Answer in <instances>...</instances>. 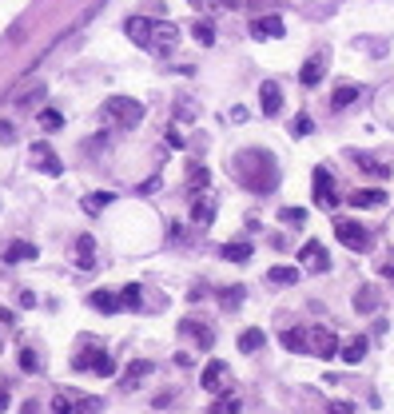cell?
<instances>
[{
    "mask_svg": "<svg viewBox=\"0 0 394 414\" xmlns=\"http://www.w3.org/2000/svg\"><path fill=\"white\" fill-rule=\"evenodd\" d=\"M187 187H192V195L207 192V187H212V172H207L203 163H192V168H187Z\"/></svg>",
    "mask_w": 394,
    "mask_h": 414,
    "instance_id": "cell-21",
    "label": "cell"
},
{
    "mask_svg": "<svg viewBox=\"0 0 394 414\" xmlns=\"http://www.w3.org/2000/svg\"><path fill=\"white\" fill-rule=\"evenodd\" d=\"M168 143H172V148H183V136H180V128H168Z\"/></svg>",
    "mask_w": 394,
    "mask_h": 414,
    "instance_id": "cell-44",
    "label": "cell"
},
{
    "mask_svg": "<svg viewBox=\"0 0 394 414\" xmlns=\"http://www.w3.org/2000/svg\"><path fill=\"white\" fill-rule=\"evenodd\" d=\"M108 203H111V195H108V192L84 195V212H92V215H96V212H104V207H108Z\"/></svg>",
    "mask_w": 394,
    "mask_h": 414,
    "instance_id": "cell-33",
    "label": "cell"
},
{
    "mask_svg": "<svg viewBox=\"0 0 394 414\" xmlns=\"http://www.w3.org/2000/svg\"><path fill=\"white\" fill-rule=\"evenodd\" d=\"M283 32H287L283 16H255L251 21V36L255 40H275V36H283Z\"/></svg>",
    "mask_w": 394,
    "mask_h": 414,
    "instance_id": "cell-10",
    "label": "cell"
},
{
    "mask_svg": "<svg viewBox=\"0 0 394 414\" xmlns=\"http://www.w3.org/2000/svg\"><path fill=\"white\" fill-rule=\"evenodd\" d=\"M259 104H263V111H267V116H279V111H283V92H279V84H275V80H263Z\"/></svg>",
    "mask_w": 394,
    "mask_h": 414,
    "instance_id": "cell-15",
    "label": "cell"
},
{
    "mask_svg": "<svg viewBox=\"0 0 394 414\" xmlns=\"http://www.w3.org/2000/svg\"><path fill=\"white\" fill-rule=\"evenodd\" d=\"M351 160H354V168H363L366 175H386V163H378L374 156H366V152H354Z\"/></svg>",
    "mask_w": 394,
    "mask_h": 414,
    "instance_id": "cell-29",
    "label": "cell"
},
{
    "mask_svg": "<svg viewBox=\"0 0 394 414\" xmlns=\"http://www.w3.org/2000/svg\"><path fill=\"white\" fill-rule=\"evenodd\" d=\"M40 128L44 131H56V128H64V116L56 108H40Z\"/></svg>",
    "mask_w": 394,
    "mask_h": 414,
    "instance_id": "cell-32",
    "label": "cell"
},
{
    "mask_svg": "<svg viewBox=\"0 0 394 414\" xmlns=\"http://www.w3.org/2000/svg\"><path fill=\"white\" fill-rule=\"evenodd\" d=\"M120 303L128 307V311H143V287L140 283H128L120 291Z\"/></svg>",
    "mask_w": 394,
    "mask_h": 414,
    "instance_id": "cell-28",
    "label": "cell"
},
{
    "mask_svg": "<svg viewBox=\"0 0 394 414\" xmlns=\"http://www.w3.org/2000/svg\"><path fill=\"white\" fill-rule=\"evenodd\" d=\"M339 354H343L346 366H351V363H363V359H366V339H363V334H359V339H351L346 347H339Z\"/></svg>",
    "mask_w": 394,
    "mask_h": 414,
    "instance_id": "cell-25",
    "label": "cell"
},
{
    "mask_svg": "<svg viewBox=\"0 0 394 414\" xmlns=\"http://www.w3.org/2000/svg\"><path fill=\"white\" fill-rule=\"evenodd\" d=\"M76 263H80L84 271L96 263V239H92V235H80V239H76Z\"/></svg>",
    "mask_w": 394,
    "mask_h": 414,
    "instance_id": "cell-24",
    "label": "cell"
},
{
    "mask_svg": "<svg viewBox=\"0 0 394 414\" xmlns=\"http://www.w3.org/2000/svg\"><path fill=\"white\" fill-rule=\"evenodd\" d=\"M9 410V391H4V386H0V414Z\"/></svg>",
    "mask_w": 394,
    "mask_h": 414,
    "instance_id": "cell-46",
    "label": "cell"
},
{
    "mask_svg": "<svg viewBox=\"0 0 394 414\" xmlns=\"http://www.w3.org/2000/svg\"><path fill=\"white\" fill-rule=\"evenodd\" d=\"M212 219H215V195L212 192H195L192 195V223L207 227Z\"/></svg>",
    "mask_w": 394,
    "mask_h": 414,
    "instance_id": "cell-11",
    "label": "cell"
},
{
    "mask_svg": "<svg viewBox=\"0 0 394 414\" xmlns=\"http://www.w3.org/2000/svg\"><path fill=\"white\" fill-rule=\"evenodd\" d=\"M334 235H339V243H343V247H351V251H371L374 243H371V231H366L363 223H354V219H343V215H339V219H334Z\"/></svg>",
    "mask_w": 394,
    "mask_h": 414,
    "instance_id": "cell-5",
    "label": "cell"
},
{
    "mask_svg": "<svg viewBox=\"0 0 394 414\" xmlns=\"http://www.w3.org/2000/svg\"><path fill=\"white\" fill-rule=\"evenodd\" d=\"M28 163L36 168V172H44V175H60L64 172V163H60V156L52 152V143H32L28 148Z\"/></svg>",
    "mask_w": 394,
    "mask_h": 414,
    "instance_id": "cell-6",
    "label": "cell"
},
{
    "mask_svg": "<svg viewBox=\"0 0 394 414\" xmlns=\"http://www.w3.org/2000/svg\"><path fill=\"white\" fill-rule=\"evenodd\" d=\"M283 351L311 354V331H307V327H291V331H283Z\"/></svg>",
    "mask_w": 394,
    "mask_h": 414,
    "instance_id": "cell-14",
    "label": "cell"
},
{
    "mask_svg": "<svg viewBox=\"0 0 394 414\" xmlns=\"http://www.w3.org/2000/svg\"><path fill=\"white\" fill-rule=\"evenodd\" d=\"M36 259V243H9V251H4V263H28Z\"/></svg>",
    "mask_w": 394,
    "mask_h": 414,
    "instance_id": "cell-23",
    "label": "cell"
},
{
    "mask_svg": "<svg viewBox=\"0 0 394 414\" xmlns=\"http://www.w3.org/2000/svg\"><path fill=\"white\" fill-rule=\"evenodd\" d=\"M359 100V88H354V84H339V88H334V96H331V108H351V104Z\"/></svg>",
    "mask_w": 394,
    "mask_h": 414,
    "instance_id": "cell-26",
    "label": "cell"
},
{
    "mask_svg": "<svg viewBox=\"0 0 394 414\" xmlns=\"http://www.w3.org/2000/svg\"><path fill=\"white\" fill-rule=\"evenodd\" d=\"M267 279H271V283H279V287H291V283H299V267H291V263H279V267H271V271H267Z\"/></svg>",
    "mask_w": 394,
    "mask_h": 414,
    "instance_id": "cell-27",
    "label": "cell"
},
{
    "mask_svg": "<svg viewBox=\"0 0 394 414\" xmlns=\"http://www.w3.org/2000/svg\"><path fill=\"white\" fill-rule=\"evenodd\" d=\"M88 303L92 307H96V311H100V315H116V311H120V295H111V291H92L88 295Z\"/></svg>",
    "mask_w": 394,
    "mask_h": 414,
    "instance_id": "cell-19",
    "label": "cell"
},
{
    "mask_svg": "<svg viewBox=\"0 0 394 414\" xmlns=\"http://www.w3.org/2000/svg\"><path fill=\"white\" fill-rule=\"evenodd\" d=\"M104 120H108L111 128H136V124L143 120V104L128 100V96H111V100L104 104Z\"/></svg>",
    "mask_w": 394,
    "mask_h": 414,
    "instance_id": "cell-3",
    "label": "cell"
},
{
    "mask_svg": "<svg viewBox=\"0 0 394 414\" xmlns=\"http://www.w3.org/2000/svg\"><path fill=\"white\" fill-rule=\"evenodd\" d=\"M52 414H100V403L80 391H56L52 394Z\"/></svg>",
    "mask_w": 394,
    "mask_h": 414,
    "instance_id": "cell-4",
    "label": "cell"
},
{
    "mask_svg": "<svg viewBox=\"0 0 394 414\" xmlns=\"http://www.w3.org/2000/svg\"><path fill=\"white\" fill-rule=\"evenodd\" d=\"M243 295H247V291H243V287H227V291H223V299H227V307H231V311H235V307L243 303Z\"/></svg>",
    "mask_w": 394,
    "mask_h": 414,
    "instance_id": "cell-38",
    "label": "cell"
},
{
    "mask_svg": "<svg viewBox=\"0 0 394 414\" xmlns=\"http://www.w3.org/2000/svg\"><path fill=\"white\" fill-rule=\"evenodd\" d=\"M21 366L28 374H36V371H40V354L32 351V347H21Z\"/></svg>",
    "mask_w": 394,
    "mask_h": 414,
    "instance_id": "cell-34",
    "label": "cell"
},
{
    "mask_svg": "<svg viewBox=\"0 0 394 414\" xmlns=\"http://www.w3.org/2000/svg\"><path fill=\"white\" fill-rule=\"evenodd\" d=\"M175 44H180V28H175V24L163 21V24H155L152 28V52H163V56H168Z\"/></svg>",
    "mask_w": 394,
    "mask_h": 414,
    "instance_id": "cell-12",
    "label": "cell"
},
{
    "mask_svg": "<svg viewBox=\"0 0 394 414\" xmlns=\"http://www.w3.org/2000/svg\"><path fill=\"white\" fill-rule=\"evenodd\" d=\"M239 410H243L239 398H227V403H215L212 406V414H239Z\"/></svg>",
    "mask_w": 394,
    "mask_h": 414,
    "instance_id": "cell-36",
    "label": "cell"
},
{
    "mask_svg": "<svg viewBox=\"0 0 394 414\" xmlns=\"http://www.w3.org/2000/svg\"><path fill=\"white\" fill-rule=\"evenodd\" d=\"M311 128H314V120H311V116H299V120H295V136H307Z\"/></svg>",
    "mask_w": 394,
    "mask_h": 414,
    "instance_id": "cell-41",
    "label": "cell"
},
{
    "mask_svg": "<svg viewBox=\"0 0 394 414\" xmlns=\"http://www.w3.org/2000/svg\"><path fill=\"white\" fill-rule=\"evenodd\" d=\"M148 374H152V363H148V359H136V363L128 366V374L120 378V383H124V391H136V386H140L143 378H148Z\"/></svg>",
    "mask_w": 394,
    "mask_h": 414,
    "instance_id": "cell-18",
    "label": "cell"
},
{
    "mask_svg": "<svg viewBox=\"0 0 394 414\" xmlns=\"http://www.w3.org/2000/svg\"><path fill=\"white\" fill-rule=\"evenodd\" d=\"M72 366L76 371H92V374H100V378H111L116 374V363L108 359V351L96 343H80V351L72 354Z\"/></svg>",
    "mask_w": 394,
    "mask_h": 414,
    "instance_id": "cell-2",
    "label": "cell"
},
{
    "mask_svg": "<svg viewBox=\"0 0 394 414\" xmlns=\"http://www.w3.org/2000/svg\"><path fill=\"white\" fill-rule=\"evenodd\" d=\"M259 347H263V331H259V327H247V331L239 334V351L243 354H255Z\"/></svg>",
    "mask_w": 394,
    "mask_h": 414,
    "instance_id": "cell-30",
    "label": "cell"
},
{
    "mask_svg": "<svg viewBox=\"0 0 394 414\" xmlns=\"http://www.w3.org/2000/svg\"><path fill=\"white\" fill-rule=\"evenodd\" d=\"M235 175H239V183L255 195H267V192L279 187V163H275V156L267 152V148H243V152L235 156Z\"/></svg>",
    "mask_w": 394,
    "mask_h": 414,
    "instance_id": "cell-1",
    "label": "cell"
},
{
    "mask_svg": "<svg viewBox=\"0 0 394 414\" xmlns=\"http://www.w3.org/2000/svg\"><path fill=\"white\" fill-rule=\"evenodd\" d=\"M334 351H339V339H334V331H327V327H314V331H311V354H319V359H331Z\"/></svg>",
    "mask_w": 394,
    "mask_h": 414,
    "instance_id": "cell-13",
    "label": "cell"
},
{
    "mask_svg": "<svg viewBox=\"0 0 394 414\" xmlns=\"http://www.w3.org/2000/svg\"><path fill=\"white\" fill-rule=\"evenodd\" d=\"M386 192H354L351 195V207H383Z\"/></svg>",
    "mask_w": 394,
    "mask_h": 414,
    "instance_id": "cell-31",
    "label": "cell"
},
{
    "mask_svg": "<svg viewBox=\"0 0 394 414\" xmlns=\"http://www.w3.org/2000/svg\"><path fill=\"white\" fill-rule=\"evenodd\" d=\"M327 414H354V406L351 403H331L327 406Z\"/></svg>",
    "mask_w": 394,
    "mask_h": 414,
    "instance_id": "cell-42",
    "label": "cell"
},
{
    "mask_svg": "<svg viewBox=\"0 0 394 414\" xmlns=\"http://www.w3.org/2000/svg\"><path fill=\"white\" fill-rule=\"evenodd\" d=\"M124 28H128V36H131L136 44H140V48H152V28H155V24L148 21V16H131V21L124 24Z\"/></svg>",
    "mask_w": 394,
    "mask_h": 414,
    "instance_id": "cell-16",
    "label": "cell"
},
{
    "mask_svg": "<svg viewBox=\"0 0 394 414\" xmlns=\"http://www.w3.org/2000/svg\"><path fill=\"white\" fill-rule=\"evenodd\" d=\"M299 263H303V267H311V271H331V255H327L323 243H314V239L299 247Z\"/></svg>",
    "mask_w": 394,
    "mask_h": 414,
    "instance_id": "cell-7",
    "label": "cell"
},
{
    "mask_svg": "<svg viewBox=\"0 0 394 414\" xmlns=\"http://www.w3.org/2000/svg\"><path fill=\"white\" fill-rule=\"evenodd\" d=\"M383 275H386V279H394V263H386V267H383Z\"/></svg>",
    "mask_w": 394,
    "mask_h": 414,
    "instance_id": "cell-47",
    "label": "cell"
},
{
    "mask_svg": "<svg viewBox=\"0 0 394 414\" xmlns=\"http://www.w3.org/2000/svg\"><path fill=\"white\" fill-rule=\"evenodd\" d=\"M180 120H195V104L180 100Z\"/></svg>",
    "mask_w": 394,
    "mask_h": 414,
    "instance_id": "cell-43",
    "label": "cell"
},
{
    "mask_svg": "<svg viewBox=\"0 0 394 414\" xmlns=\"http://www.w3.org/2000/svg\"><path fill=\"white\" fill-rule=\"evenodd\" d=\"M40 96H44V84H36V88L28 92V96H21V108H28V104H36V100H40Z\"/></svg>",
    "mask_w": 394,
    "mask_h": 414,
    "instance_id": "cell-40",
    "label": "cell"
},
{
    "mask_svg": "<svg viewBox=\"0 0 394 414\" xmlns=\"http://www.w3.org/2000/svg\"><path fill=\"white\" fill-rule=\"evenodd\" d=\"M251 251H255L251 239H235V243H223V247H219V255L227 263H247V259H251Z\"/></svg>",
    "mask_w": 394,
    "mask_h": 414,
    "instance_id": "cell-17",
    "label": "cell"
},
{
    "mask_svg": "<svg viewBox=\"0 0 394 414\" xmlns=\"http://www.w3.org/2000/svg\"><path fill=\"white\" fill-rule=\"evenodd\" d=\"M279 219H283V223H303L307 212H303V207H283V212H279Z\"/></svg>",
    "mask_w": 394,
    "mask_h": 414,
    "instance_id": "cell-37",
    "label": "cell"
},
{
    "mask_svg": "<svg viewBox=\"0 0 394 414\" xmlns=\"http://www.w3.org/2000/svg\"><path fill=\"white\" fill-rule=\"evenodd\" d=\"M180 334H187V339H192V343L199 347V351H212V347H215L212 327L199 323V319H183V323H180Z\"/></svg>",
    "mask_w": 394,
    "mask_h": 414,
    "instance_id": "cell-8",
    "label": "cell"
},
{
    "mask_svg": "<svg viewBox=\"0 0 394 414\" xmlns=\"http://www.w3.org/2000/svg\"><path fill=\"white\" fill-rule=\"evenodd\" d=\"M374 307H378V303H374V287H363V291H359V311L371 315Z\"/></svg>",
    "mask_w": 394,
    "mask_h": 414,
    "instance_id": "cell-35",
    "label": "cell"
},
{
    "mask_svg": "<svg viewBox=\"0 0 394 414\" xmlns=\"http://www.w3.org/2000/svg\"><path fill=\"white\" fill-rule=\"evenodd\" d=\"M0 140L12 143V124H0Z\"/></svg>",
    "mask_w": 394,
    "mask_h": 414,
    "instance_id": "cell-45",
    "label": "cell"
},
{
    "mask_svg": "<svg viewBox=\"0 0 394 414\" xmlns=\"http://www.w3.org/2000/svg\"><path fill=\"white\" fill-rule=\"evenodd\" d=\"M223 378H227V366H223V363H207V366H203L199 383H203V391H219Z\"/></svg>",
    "mask_w": 394,
    "mask_h": 414,
    "instance_id": "cell-22",
    "label": "cell"
},
{
    "mask_svg": "<svg viewBox=\"0 0 394 414\" xmlns=\"http://www.w3.org/2000/svg\"><path fill=\"white\" fill-rule=\"evenodd\" d=\"M195 36H199L203 44H212V40H215V32H212V24H207V21H203V24H195Z\"/></svg>",
    "mask_w": 394,
    "mask_h": 414,
    "instance_id": "cell-39",
    "label": "cell"
},
{
    "mask_svg": "<svg viewBox=\"0 0 394 414\" xmlns=\"http://www.w3.org/2000/svg\"><path fill=\"white\" fill-rule=\"evenodd\" d=\"M323 68H327V60H323V56H311V60H307L303 68H299V80H303L307 88H314V84L323 80Z\"/></svg>",
    "mask_w": 394,
    "mask_h": 414,
    "instance_id": "cell-20",
    "label": "cell"
},
{
    "mask_svg": "<svg viewBox=\"0 0 394 414\" xmlns=\"http://www.w3.org/2000/svg\"><path fill=\"white\" fill-rule=\"evenodd\" d=\"M314 203H319V207H334V203H339V195H334V175L327 172V168L314 172Z\"/></svg>",
    "mask_w": 394,
    "mask_h": 414,
    "instance_id": "cell-9",
    "label": "cell"
}]
</instances>
